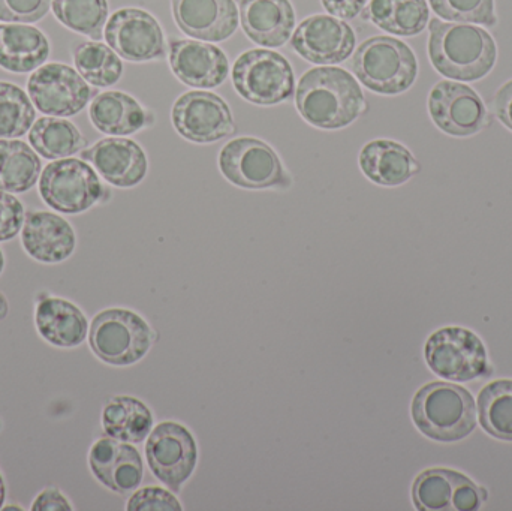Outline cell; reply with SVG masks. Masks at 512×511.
Here are the masks:
<instances>
[{
	"mask_svg": "<svg viewBox=\"0 0 512 511\" xmlns=\"http://www.w3.org/2000/svg\"><path fill=\"white\" fill-rule=\"evenodd\" d=\"M295 105L309 125L327 131L346 128L366 111L358 81L336 66L309 69L298 81Z\"/></svg>",
	"mask_w": 512,
	"mask_h": 511,
	"instance_id": "cell-1",
	"label": "cell"
},
{
	"mask_svg": "<svg viewBox=\"0 0 512 511\" xmlns=\"http://www.w3.org/2000/svg\"><path fill=\"white\" fill-rule=\"evenodd\" d=\"M429 57L433 68L459 81H478L495 68L498 47L487 30L466 23L430 20Z\"/></svg>",
	"mask_w": 512,
	"mask_h": 511,
	"instance_id": "cell-2",
	"label": "cell"
},
{
	"mask_svg": "<svg viewBox=\"0 0 512 511\" xmlns=\"http://www.w3.org/2000/svg\"><path fill=\"white\" fill-rule=\"evenodd\" d=\"M412 419L430 440L454 443L474 432L477 404L463 387L436 381L418 390L412 401Z\"/></svg>",
	"mask_w": 512,
	"mask_h": 511,
	"instance_id": "cell-3",
	"label": "cell"
},
{
	"mask_svg": "<svg viewBox=\"0 0 512 511\" xmlns=\"http://www.w3.org/2000/svg\"><path fill=\"white\" fill-rule=\"evenodd\" d=\"M351 66L358 81L379 95H400L411 89L418 77L414 51L391 36L366 39L355 51Z\"/></svg>",
	"mask_w": 512,
	"mask_h": 511,
	"instance_id": "cell-4",
	"label": "cell"
},
{
	"mask_svg": "<svg viewBox=\"0 0 512 511\" xmlns=\"http://www.w3.org/2000/svg\"><path fill=\"white\" fill-rule=\"evenodd\" d=\"M149 324L129 309H105L90 324L89 344L102 362L129 366L140 362L152 347Z\"/></svg>",
	"mask_w": 512,
	"mask_h": 511,
	"instance_id": "cell-5",
	"label": "cell"
},
{
	"mask_svg": "<svg viewBox=\"0 0 512 511\" xmlns=\"http://www.w3.org/2000/svg\"><path fill=\"white\" fill-rule=\"evenodd\" d=\"M233 83L243 99L264 107L282 104L295 92L291 63L267 48H254L237 57Z\"/></svg>",
	"mask_w": 512,
	"mask_h": 511,
	"instance_id": "cell-6",
	"label": "cell"
},
{
	"mask_svg": "<svg viewBox=\"0 0 512 511\" xmlns=\"http://www.w3.org/2000/svg\"><path fill=\"white\" fill-rule=\"evenodd\" d=\"M219 170L225 179L243 189L288 188L286 173L273 147L254 137L228 141L219 153Z\"/></svg>",
	"mask_w": 512,
	"mask_h": 511,
	"instance_id": "cell-7",
	"label": "cell"
},
{
	"mask_svg": "<svg viewBox=\"0 0 512 511\" xmlns=\"http://www.w3.org/2000/svg\"><path fill=\"white\" fill-rule=\"evenodd\" d=\"M39 194L56 212L77 215L101 200L104 186L87 162L63 158L44 168L39 179Z\"/></svg>",
	"mask_w": 512,
	"mask_h": 511,
	"instance_id": "cell-8",
	"label": "cell"
},
{
	"mask_svg": "<svg viewBox=\"0 0 512 511\" xmlns=\"http://www.w3.org/2000/svg\"><path fill=\"white\" fill-rule=\"evenodd\" d=\"M429 368L444 380H475L489 374L487 351L471 330L447 327L430 336L426 344Z\"/></svg>",
	"mask_w": 512,
	"mask_h": 511,
	"instance_id": "cell-9",
	"label": "cell"
},
{
	"mask_svg": "<svg viewBox=\"0 0 512 511\" xmlns=\"http://www.w3.org/2000/svg\"><path fill=\"white\" fill-rule=\"evenodd\" d=\"M146 456L156 479L171 491L180 492L197 467V441L180 423L164 422L150 432Z\"/></svg>",
	"mask_w": 512,
	"mask_h": 511,
	"instance_id": "cell-10",
	"label": "cell"
},
{
	"mask_svg": "<svg viewBox=\"0 0 512 511\" xmlns=\"http://www.w3.org/2000/svg\"><path fill=\"white\" fill-rule=\"evenodd\" d=\"M27 92L38 111L56 117L75 116L93 95L86 80L63 63L39 66L27 81Z\"/></svg>",
	"mask_w": 512,
	"mask_h": 511,
	"instance_id": "cell-11",
	"label": "cell"
},
{
	"mask_svg": "<svg viewBox=\"0 0 512 511\" xmlns=\"http://www.w3.org/2000/svg\"><path fill=\"white\" fill-rule=\"evenodd\" d=\"M171 117L176 131L192 143H216L236 132V123L227 102L206 90H194L180 96Z\"/></svg>",
	"mask_w": 512,
	"mask_h": 511,
	"instance_id": "cell-12",
	"label": "cell"
},
{
	"mask_svg": "<svg viewBox=\"0 0 512 511\" xmlns=\"http://www.w3.org/2000/svg\"><path fill=\"white\" fill-rule=\"evenodd\" d=\"M105 39L128 62H150L167 53L161 24L144 9L123 8L114 12L105 26Z\"/></svg>",
	"mask_w": 512,
	"mask_h": 511,
	"instance_id": "cell-13",
	"label": "cell"
},
{
	"mask_svg": "<svg viewBox=\"0 0 512 511\" xmlns=\"http://www.w3.org/2000/svg\"><path fill=\"white\" fill-rule=\"evenodd\" d=\"M433 123L453 137H471L487 125L486 105L477 92L456 81H439L429 95Z\"/></svg>",
	"mask_w": 512,
	"mask_h": 511,
	"instance_id": "cell-14",
	"label": "cell"
},
{
	"mask_svg": "<svg viewBox=\"0 0 512 511\" xmlns=\"http://www.w3.org/2000/svg\"><path fill=\"white\" fill-rule=\"evenodd\" d=\"M298 56L316 65L345 62L355 48L352 27L333 15L316 14L298 24L291 36Z\"/></svg>",
	"mask_w": 512,
	"mask_h": 511,
	"instance_id": "cell-15",
	"label": "cell"
},
{
	"mask_svg": "<svg viewBox=\"0 0 512 511\" xmlns=\"http://www.w3.org/2000/svg\"><path fill=\"white\" fill-rule=\"evenodd\" d=\"M168 59L174 75L186 86L198 89H216L230 74L227 54L210 42L171 39Z\"/></svg>",
	"mask_w": 512,
	"mask_h": 511,
	"instance_id": "cell-16",
	"label": "cell"
},
{
	"mask_svg": "<svg viewBox=\"0 0 512 511\" xmlns=\"http://www.w3.org/2000/svg\"><path fill=\"white\" fill-rule=\"evenodd\" d=\"M415 507L423 511H475L483 498L480 489L468 477L450 470L421 473L412 486Z\"/></svg>",
	"mask_w": 512,
	"mask_h": 511,
	"instance_id": "cell-17",
	"label": "cell"
},
{
	"mask_svg": "<svg viewBox=\"0 0 512 511\" xmlns=\"http://www.w3.org/2000/svg\"><path fill=\"white\" fill-rule=\"evenodd\" d=\"M171 5L179 29L198 41H227L239 27L234 0H171Z\"/></svg>",
	"mask_w": 512,
	"mask_h": 511,
	"instance_id": "cell-18",
	"label": "cell"
},
{
	"mask_svg": "<svg viewBox=\"0 0 512 511\" xmlns=\"http://www.w3.org/2000/svg\"><path fill=\"white\" fill-rule=\"evenodd\" d=\"M81 159L89 161L102 179L117 188L140 185L149 170L143 147L129 138H104L95 146L81 150Z\"/></svg>",
	"mask_w": 512,
	"mask_h": 511,
	"instance_id": "cell-19",
	"label": "cell"
},
{
	"mask_svg": "<svg viewBox=\"0 0 512 511\" xmlns=\"http://www.w3.org/2000/svg\"><path fill=\"white\" fill-rule=\"evenodd\" d=\"M89 465L93 476L117 494L137 491L143 482V459L138 450L110 437L101 438L93 444Z\"/></svg>",
	"mask_w": 512,
	"mask_h": 511,
	"instance_id": "cell-20",
	"label": "cell"
},
{
	"mask_svg": "<svg viewBox=\"0 0 512 511\" xmlns=\"http://www.w3.org/2000/svg\"><path fill=\"white\" fill-rule=\"evenodd\" d=\"M21 242L30 257L45 264L68 260L77 245L74 228L68 221L50 212H30L26 215Z\"/></svg>",
	"mask_w": 512,
	"mask_h": 511,
	"instance_id": "cell-21",
	"label": "cell"
},
{
	"mask_svg": "<svg viewBox=\"0 0 512 511\" xmlns=\"http://www.w3.org/2000/svg\"><path fill=\"white\" fill-rule=\"evenodd\" d=\"M246 36L261 47L277 48L291 39L295 11L289 0H237Z\"/></svg>",
	"mask_w": 512,
	"mask_h": 511,
	"instance_id": "cell-22",
	"label": "cell"
},
{
	"mask_svg": "<svg viewBox=\"0 0 512 511\" xmlns=\"http://www.w3.org/2000/svg\"><path fill=\"white\" fill-rule=\"evenodd\" d=\"M358 164L367 179L376 185L400 186L420 171V164L403 144L393 140H373L361 149Z\"/></svg>",
	"mask_w": 512,
	"mask_h": 511,
	"instance_id": "cell-23",
	"label": "cell"
},
{
	"mask_svg": "<svg viewBox=\"0 0 512 511\" xmlns=\"http://www.w3.org/2000/svg\"><path fill=\"white\" fill-rule=\"evenodd\" d=\"M50 56L47 36L27 24H0V68L14 74L36 71Z\"/></svg>",
	"mask_w": 512,
	"mask_h": 511,
	"instance_id": "cell-24",
	"label": "cell"
},
{
	"mask_svg": "<svg viewBox=\"0 0 512 511\" xmlns=\"http://www.w3.org/2000/svg\"><path fill=\"white\" fill-rule=\"evenodd\" d=\"M35 323L39 335L59 348L78 347L83 344L89 332V323L81 309L59 297L39 300Z\"/></svg>",
	"mask_w": 512,
	"mask_h": 511,
	"instance_id": "cell-25",
	"label": "cell"
},
{
	"mask_svg": "<svg viewBox=\"0 0 512 511\" xmlns=\"http://www.w3.org/2000/svg\"><path fill=\"white\" fill-rule=\"evenodd\" d=\"M93 126L102 134L131 135L152 125V114L128 93L105 92L89 108Z\"/></svg>",
	"mask_w": 512,
	"mask_h": 511,
	"instance_id": "cell-26",
	"label": "cell"
},
{
	"mask_svg": "<svg viewBox=\"0 0 512 511\" xmlns=\"http://www.w3.org/2000/svg\"><path fill=\"white\" fill-rule=\"evenodd\" d=\"M361 17L391 35L415 36L429 24L430 9L426 0H370Z\"/></svg>",
	"mask_w": 512,
	"mask_h": 511,
	"instance_id": "cell-27",
	"label": "cell"
},
{
	"mask_svg": "<svg viewBox=\"0 0 512 511\" xmlns=\"http://www.w3.org/2000/svg\"><path fill=\"white\" fill-rule=\"evenodd\" d=\"M102 428L107 437L128 444H140L153 428L152 411L131 396H116L102 411Z\"/></svg>",
	"mask_w": 512,
	"mask_h": 511,
	"instance_id": "cell-28",
	"label": "cell"
},
{
	"mask_svg": "<svg viewBox=\"0 0 512 511\" xmlns=\"http://www.w3.org/2000/svg\"><path fill=\"white\" fill-rule=\"evenodd\" d=\"M41 159L23 141L0 140V191L23 194L38 182Z\"/></svg>",
	"mask_w": 512,
	"mask_h": 511,
	"instance_id": "cell-29",
	"label": "cell"
},
{
	"mask_svg": "<svg viewBox=\"0 0 512 511\" xmlns=\"http://www.w3.org/2000/svg\"><path fill=\"white\" fill-rule=\"evenodd\" d=\"M33 150L45 159H63L81 152L86 138L74 123L60 117H41L33 123L29 134Z\"/></svg>",
	"mask_w": 512,
	"mask_h": 511,
	"instance_id": "cell-30",
	"label": "cell"
},
{
	"mask_svg": "<svg viewBox=\"0 0 512 511\" xmlns=\"http://www.w3.org/2000/svg\"><path fill=\"white\" fill-rule=\"evenodd\" d=\"M78 74L95 87L114 86L122 78L123 63L110 45L98 41L83 42L74 50Z\"/></svg>",
	"mask_w": 512,
	"mask_h": 511,
	"instance_id": "cell-31",
	"label": "cell"
},
{
	"mask_svg": "<svg viewBox=\"0 0 512 511\" xmlns=\"http://www.w3.org/2000/svg\"><path fill=\"white\" fill-rule=\"evenodd\" d=\"M478 419L487 434L512 441V381H495L481 390Z\"/></svg>",
	"mask_w": 512,
	"mask_h": 511,
	"instance_id": "cell-32",
	"label": "cell"
},
{
	"mask_svg": "<svg viewBox=\"0 0 512 511\" xmlns=\"http://www.w3.org/2000/svg\"><path fill=\"white\" fill-rule=\"evenodd\" d=\"M57 20L89 38L99 41L108 18L107 0H51Z\"/></svg>",
	"mask_w": 512,
	"mask_h": 511,
	"instance_id": "cell-33",
	"label": "cell"
},
{
	"mask_svg": "<svg viewBox=\"0 0 512 511\" xmlns=\"http://www.w3.org/2000/svg\"><path fill=\"white\" fill-rule=\"evenodd\" d=\"M32 99L17 84L0 81V140L23 137L35 122Z\"/></svg>",
	"mask_w": 512,
	"mask_h": 511,
	"instance_id": "cell-34",
	"label": "cell"
},
{
	"mask_svg": "<svg viewBox=\"0 0 512 511\" xmlns=\"http://www.w3.org/2000/svg\"><path fill=\"white\" fill-rule=\"evenodd\" d=\"M438 17L457 23H475L493 27L498 23L495 0H430Z\"/></svg>",
	"mask_w": 512,
	"mask_h": 511,
	"instance_id": "cell-35",
	"label": "cell"
},
{
	"mask_svg": "<svg viewBox=\"0 0 512 511\" xmlns=\"http://www.w3.org/2000/svg\"><path fill=\"white\" fill-rule=\"evenodd\" d=\"M50 8L51 0H0V21L36 23L47 15Z\"/></svg>",
	"mask_w": 512,
	"mask_h": 511,
	"instance_id": "cell-36",
	"label": "cell"
},
{
	"mask_svg": "<svg viewBox=\"0 0 512 511\" xmlns=\"http://www.w3.org/2000/svg\"><path fill=\"white\" fill-rule=\"evenodd\" d=\"M128 511H182L179 500L161 488H144L128 501Z\"/></svg>",
	"mask_w": 512,
	"mask_h": 511,
	"instance_id": "cell-37",
	"label": "cell"
},
{
	"mask_svg": "<svg viewBox=\"0 0 512 511\" xmlns=\"http://www.w3.org/2000/svg\"><path fill=\"white\" fill-rule=\"evenodd\" d=\"M24 213L23 204L9 192L0 191V242L14 239L23 230Z\"/></svg>",
	"mask_w": 512,
	"mask_h": 511,
	"instance_id": "cell-38",
	"label": "cell"
},
{
	"mask_svg": "<svg viewBox=\"0 0 512 511\" xmlns=\"http://www.w3.org/2000/svg\"><path fill=\"white\" fill-rule=\"evenodd\" d=\"M328 14L340 20H352L366 8L367 0H321Z\"/></svg>",
	"mask_w": 512,
	"mask_h": 511,
	"instance_id": "cell-39",
	"label": "cell"
},
{
	"mask_svg": "<svg viewBox=\"0 0 512 511\" xmlns=\"http://www.w3.org/2000/svg\"><path fill=\"white\" fill-rule=\"evenodd\" d=\"M69 501L57 489H45L33 501L32 511H71Z\"/></svg>",
	"mask_w": 512,
	"mask_h": 511,
	"instance_id": "cell-40",
	"label": "cell"
},
{
	"mask_svg": "<svg viewBox=\"0 0 512 511\" xmlns=\"http://www.w3.org/2000/svg\"><path fill=\"white\" fill-rule=\"evenodd\" d=\"M495 113L498 119L512 131V80L496 92Z\"/></svg>",
	"mask_w": 512,
	"mask_h": 511,
	"instance_id": "cell-41",
	"label": "cell"
},
{
	"mask_svg": "<svg viewBox=\"0 0 512 511\" xmlns=\"http://www.w3.org/2000/svg\"><path fill=\"white\" fill-rule=\"evenodd\" d=\"M6 315H8V303H6V299L3 297V294H0V320H3Z\"/></svg>",
	"mask_w": 512,
	"mask_h": 511,
	"instance_id": "cell-42",
	"label": "cell"
},
{
	"mask_svg": "<svg viewBox=\"0 0 512 511\" xmlns=\"http://www.w3.org/2000/svg\"><path fill=\"white\" fill-rule=\"evenodd\" d=\"M5 495H6L5 483H3L2 476H0V509H2L3 503H5Z\"/></svg>",
	"mask_w": 512,
	"mask_h": 511,
	"instance_id": "cell-43",
	"label": "cell"
},
{
	"mask_svg": "<svg viewBox=\"0 0 512 511\" xmlns=\"http://www.w3.org/2000/svg\"><path fill=\"white\" fill-rule=\"evenodd\" d=\"M3 267H5V258H3L2 251H0V275H2Z\"/></svg>",
	"mask_w": 512,
	"mask_h": 511,
	"instance_id": "cell-44",
	"label": "cell"
},
{
	"mask_svg": "<svg viewBox=\"0 0 512 511\" xmlns=\"http://www.w3.org/2000/svg\"><path fill=\"white\" fill-rule=\"evenodd\" d=\"M5 510H21L20 507H6Z\"/></svg>",
	"mask_w": 512,
	"mask_h": 511,
	"instance_id": "cell-45",
	"label": "cell"
}]
</instances>
